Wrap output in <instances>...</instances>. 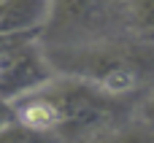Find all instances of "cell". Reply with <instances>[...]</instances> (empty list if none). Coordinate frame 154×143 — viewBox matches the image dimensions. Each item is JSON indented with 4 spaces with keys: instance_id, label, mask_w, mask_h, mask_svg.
<instances>
[{
    "instance_id": "6da1fadb",
    "label": "cell",
    "mask_w": 154,
    "mask_h": 143,
    "mask_svg": "<svg viewBox=\"0 0 154 143\" xmlns=\"http://www.w3.org/2000/svg\"><path fill=\"white\" fill-rule=\"evenodd\" d=\"M46 54L57 76L84 78L119 97L154 89V43L133 35L81 46H46Z\"/></svg>"
},
{
    "instance_id": "5b68a950",
    "label": "cell",
    "mask_w": 154,
    "mask_h": 143,
    "mask_svg": "<svg viewBox=\"0 0 154 143\" xmlns=\"http://www.w3.org/2000/svg\"><path fill=\"white\" fill-rule=\"evenodd\" d=\"M51 14V0H0V35H41Z\"/></svg>"
},
{
    "instance_id": "3957f363",
    "label": "cell",
    "mask_w": 154,
    "mask_h": 143,
    "mask_svg": "<svg viewBox=\"0 0 154 143\" xmlns=\"http://www.w3.org/2000/svg\"><path fill=\"white\" fill-rule=\"evenodd\" d=\"M122 35H130L125 0H51L41 41L43 46H81Z\"/></svg>"
},
{
    "instance_id": "277c9868",
    "label": "cell",
    "mask_w": 154,
    "mask_h": 143,
    "mask_svg": "<svg viewBox=\"0 0 154 143\" xmlns=\"http://www.w3.org/2000/svg\"><path fill=\"white\" fill-rule=\"evenodd\" d=\"M32 35H0V100H19L57 78L43 41Z\"/></svg>"
},
{
    "instance_id": "8992f818",
    "label": "cell",
    "mask_w": 154,
    "mask_h": 143,
    "mask_svg": "<svg viewBox=\"0 0 154 143\" xmlns=\"http://www.w3.org/2000/svg\"><path fill=\"white\" fill-rule=\"evenodd\" d=\"M127 32L138 41L154 43V0H125Z\"/></svg>"
},
{
    "instance_id": "7a4b0ae2",
    "label": "cell",
    "mask_w": 154,
    "mask_h": 143,
    "mask_svg": "<svg viewBox=\"0 0 154 143\" xmlns=\"http://www.w3.org/2000/svg\"><path fill=\"white\" fill-rule=\"evenodd\" d=\"M41 92L51 100L57 111V132L65 138L100 132L103 127L125 122L130 111V97L111 95L73 76H57L41 87Z\"/></svg>"
},
{
    "instance_id": "52a82bcc",
    "label": "cell",
    "mask_w": 154,
    "mask_h": 143,
    "mask_svg": "<svg viewBox=\"0 0 154 143\" xmlns=\"http://www.w3.org/2000/svg\"><path fill=\"white\" fill-rule=\"evenodd\" d=\"M141 122H143L146 127H152V130H154V89L149 92V97H146L143 105H141Z\"/></svg>"
}]
</instances>
